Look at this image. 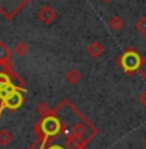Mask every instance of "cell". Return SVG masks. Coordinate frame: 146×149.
Here are the masks:
<instances>
[{
	"mask_svg": "<svg viewBox=\"0 0 146 149\" xmlns=\"http://www.w3.org/2000/svg\"><path fill=\"white\" fill-rule=\"evenodd\" d=\"M50 149H64V148H61V146H53V148H50Z\"/></svg>",
	"mask_w": 146,
	"mask_h": 149,
	"instance_id": "19",
	"label": "cell"
},
{
	"mask_svg": "<svg viewBox=\"0 0 146 149\" xmlns=\"http://www.w3.org/2000/svg\"><path fill=\"white\" fill-rule=\"evenodd\" d=\"M135 28H137L138 33H142V34L146 36V16H142L137 20V23H135Z\"/></svg>",
	"mask_w": 146,
	"mask_h": 149,
	"instance_id": "15",
	"label": "cell"
},
{
	"mask_svg": "<svg viewBox=\"0 0 146 149\" xmlns=\"http://www.w3.org/2000/svg\"><path fill=\"white\" fill-rule=\"evenodd\" d=\"M137 72H138L140 76L146 79V58H142V61H140V65H138V68H137Z\"/></svg>",
	"mask_w": 146,
	"mask_h": 149,
	"instance_id": "16",
	"label": "cell"
},
{
	"mask_svg": "<svg viewBox=\"0 0 146 149\" xmlns=\"http://www.w3.org/2000/svg\"><path fill=\"white\" fill-rule=\"evenodd\" d=\"M37 17H39V20L44 23V25H51V23L56 20V17H58V13L54 11L53 6L44 5V6L39 9V13H37Z\"/></svg>",
	"mask_w": 146,
	"mask_h": 149,
	"instance_id": "3",
	"label": "cell"
},
{
	"mask_svg": "<svg viewBox=\"0 0 146 149\" xmlns=\"http://www.w3.org/2000/svg\"><path fill=\"white\" fill-rule=\"evenodd\" d=\"M23 102V96L22 93L17 90V88H14L11 93H8L6 96L2 98V106H0V115H2L3 110L6 109H17V107H20Z\"/></svg>",
	"mask_w": 146,
	"mask_h": 149,
	"instance_id": "2",
	"label": "cell"
},
{
	"mask_svg": "<svg viewBox=\"0 0 146 149\" xmlns=\"http://www.w3.org/2000/svg\"><path fill=\"white\" fill-rule=\"evenodd\" d=\"M138 101H140V104H142V106L146 107V90L142 92V93L138 95Z\"/></svg>",
	"mask_w": 146,
	"mask_h": 149,
	"instance_id": "18",
	"label": "cell"
},
{
	"mask_svg": "<svg viewBox=\"0 0 146 149\" xmlns=\"http://www.w3.org/2000/svg\"><path fill=\"white\" fill-rule=\"evenodd\" d=\"M104 51H106L104 45H103L101 42H98V40H93L92 44L87 47V53H89V56H92V58H95V59L101 58V56L104 54Z\"/></svg>",
	"mask_w": 146,
	"mask_h": 149,
	"instance_id": "5",
	"label": "cell"
},
{
	"mask_svg": "<svg viewBox=\"0 0 146 149\" xmlns=\"http://www.w3.org/2000/svg\"><path fill=\"white\" fill-rule=\"evenodd\" d=\"M48 112H50V109H48V106H47L45 102H41V104L37 106V113L47 116V115H48Z\"/></svg>",
	"mask_w": 146,
	"mask_h": 149,
	"instance_id": "17",
	"label": "cell"
},
{
	"mask_svg": "<svg viewBox=\"0 0 146 149\" xmlns=\"http://www.w3.org/2000/svg\"><path fill=\"white\" fill-rule=\"evenodd\" d=\"M104 3H110V2H114V0H103Z\"/></svg>",
	"mask_w": 146,
	"mask_h": 149,
	"instance_id": "20",
	"label": "cell"
},
{
	"mask_svg": "<svg viewBox=\"0 0 146 149\" xmlns=\"http://www.w3.org/2000/svg\"><path fill=\"white\" fill-rule=\"evenodd\" d=\"M28 0H0V9H5V5H9L11 6V16H14L13 13H16L19 8H22Z\"/></svg>",
	"mask_w": 146,
	"mask_h": 149,
	"instance_id": "6",
	"label": "cell"
},
{
	"mask_svg": "<svg viewBox=\"0 0 146 149\" xmlns=\"http://www.w3.org/2000/svg\"><path fill=\"white\" fill-rule=\"evenodd\" d=\"M140 61H142V58H140V56L135 53L134 50H128V51H126V53L120 58V65L123 67L124 72L132 73V72H135V70L138 68Z\"/></svg>",
	"mask_w": 146,
	"mask_h": 149,
	"instance_id": "1",
	"label": "cell"
},
{
	"mask_svg": "<svg viewBox=\"0 0 146 149\" xmlns=\"http://www.w3.org/2000/svg\"><path fill=\"white\" fill-rule=\"evenodd\" d=\"M65 78H67V81H68L70 84H78V82L82 79V74H81V72H79V70L72 68V70H68V72H67Z\"/></svg>",
	"mask_w": 146,
	"mask_h": 149,
	"instance_id": "9",
	"label": "cell"
},
{
	"mask_svg": "<svg viewBox=\"0 0 146 149\" xmlns=\"http://www.w3.org/2000/svg\"><path fill=\"white\" fill-rule=\"evenodd\" d=\"M65 148H67V149H81L82 148V140H78V138H75L72 135L70 138H67Z\"/></svg>",
	"mask_w": 146,
	"mask_h": 149,
	"instance_id": "14",
	"label": "cell"
},
{
	"mask_svg": "<svg viewBox=\"0 0 146 149\" xmlns=\"http://www.w3.org/2000/svg\"><path fill=\"white\" fill-rule=\"evenodd\" d=\"M41 129L45 135H56L61 129V123H59L58 118H54V116H47V118L42 121Z\"/></svg>",
	"mask_w": 146,
	"mask_h": 149,
	"instance_id": "4",
	"label": "cell"
},
{
	"mask_svg": "<svg viewBox=\"0 0 146 149\" xmlns=\"http://www.w3.org/2000/svg\"><path fill=\"white\" fill-rule=\"evenodd\" d=\"M13 141V134L6 129H0V146H8Z\"/></svg>",
	"mask_w": 146,
	"mask_h": 149,
	"instance_id": "12",
	"label": "cell"
},
{
	"mask_svg": "<svg viewBox=\"0 0 146 149\" xmlns=\"http://www.w3.org/2000/svg\"><path fill=\"white\" fill-rule=\"evenodd\" d=\"M11 59V50L5 42H0V64H8Z\"/></svg>",
	"mask_w": 146,
	"mask_h": 149,
	"instance_id": "8",
	"label": "cell"
},
{
	"mask_svg": "<svg viewBox=\"0 0 146 149\" xmlns=\"http://www.w3.org/2000/svg\"><path fill=\"white\" fill-rule=\"evenodd\" d=\"M107 25L112 31H120L121 28L124 26V20L121 16H112L109 20H107Z\"/></svg>",
	"mask_w": 146,
	"mask_h": 149,
	"instance_id": "7",
	"label": "cell"
},
{
	"mask_svg": "<svg viewBox=\"0 0 146 149\" xmlns=\"http://www.w3.org/2000/svg\"><path fill=\"white\" fill-rule=\"evenodd\" d=\"M13 51L16 54H19V56H25L28 51H30V48H28V45L25 44L23 40H20V42H17L16 45H14V48H13Z\"/></svg>",
	"mask_w": 146,
	"mask_h": 149,
	"instance_id": "13",
	"label": "cell"
},
{
	"mask_svg": "<svg viewBox=\"0 0 146 149\" xmlns=\"http://www.w3.org/2000/svg\"><path fill=\"white\" fill-rule=\"evenodd\" d=\"M9 87H13L9 76H8L6 73H0V95H2L5 90H8Z\"/></svg>",
	"mask_w": 146,
	"mask_h": 149,
	"instance_id": "11",
	"label": "cell"
},
{
	"mask_svg": "<svg viewBox=\"0 0 146 149\" xmlns=\"http://www.w3.org/2000/svg\"><path fill=\"white\" fill-rule=\"evenodd\" d=\"M145 140H146V137H145Z\"/></svg>",
	"mask_w": 146,
	"mask_h": 149,
	"instance_id": "21",
	"label": "cell"
},
{
	"mask_svg": "<svg viewBox=\"0 0 146 149\" xmlns=\"http://www.w3.org/2000/svg\"><path fill=\"white\" fill-rule=\"evenodd\" d=\"M86 134H87V129H86V126H84V124H76V126H73L72 135H73L75 138H78V140H84Z\"/></svg>",
	"mask_w": 146,
	"mask_h": 149,
	"instance_id": "10",
	"label": "cell"
}]
</instances>
